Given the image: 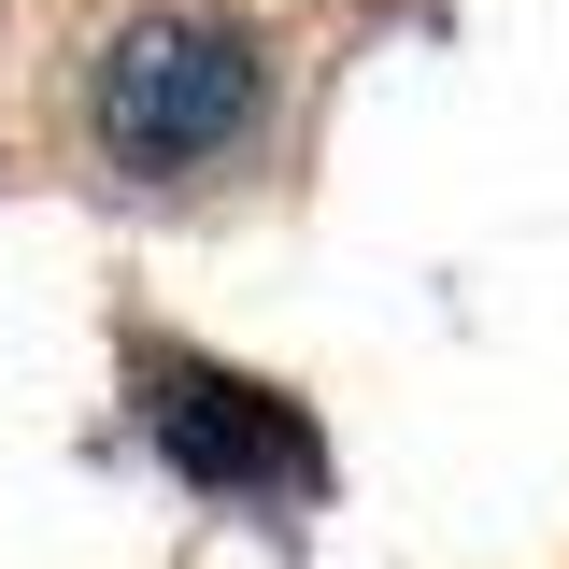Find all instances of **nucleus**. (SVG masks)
Returning <instances> with one entry per match:
<instances>
[{
	"label": "nucleus",
	"instance_id": "obj_2",
	"mask_svg": "<svg viewBox=\"0 0 569 569\" xmlns=\"http://www.w3.org/2000/svg\"><path fill=\"white\" fill-rule=\"evenodd\" d=\"M142 385V441L186 470L200 498H242V512H299V498L328 485V441H313V413L284 399V385H257V370H213V356H129Z\"/></svg>",
	"mask_w": 569,
	"mask_h": 569
},
{
	"label": "nucleus",
	"instance_id": "obj_1",
	"mask_svg": "<svg viewBox=\"0 0 569 569\" xmlns=\"http://www.w3.org/2000/svg\"><path fill=\"white\" fill-rule=\"evenodd\" d=\"M271 114V43L228 0H142L86 71V129L129 186H186Z\"/></svg>",
	"mask_w": 569,
	"mask_h": 569
}]
</instances>
